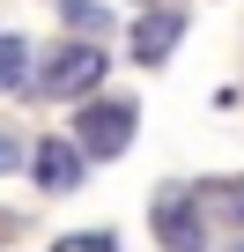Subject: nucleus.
<instances>
[{"label": "nucleus", "mask_w": 244, "mask_h": 252, "mask_svg": "<svg viewBox=\"0 0 244 252\" xmlns=\"http://www.w3.org/2000/svg\"><path fill=\"white\" fill-rule=\"evenodd\" d=\"M134 104H89L81 119H74V141L89 149V156H118V149H126L134 141Z\"/></svg>", "instance_id": "1"}, {"label": "nucleus", "mask_w": 244, "mask_h": 252, "mask_svg": "<svg viewBox=\"0 0 244 252\" xmlns=\"http://www.w3.org/2000/svg\"><path fill=\"white\" fill-rule=\"evenodd\" d=\"M104 82V52L96 45H67V52H52V67H45V96H89Z\"/></svg>", "instance_id": "2"}, {"label": "nucleus", "mask_w": 244, "mask_h": 252, "mask_svg": "<svg viewBox=\"0 0 244 252\" xmlns=\"http://www.w3.org/2000/svg\"><path fill=\"white\" fill-rule=\"evenodd\" d=\"M148 222H156V237H163L170 252H200V245H207V230H200V215H192V208H185L178 193H163V200L148 208Z\"/></svg>", "instance_id": "3"}, {"label": "nucleus", "mask_w": 244, "mask_h": 252, "mask_svg": "<svg viewBox=\"0 0 244 252\" xmlns=\"http://www.w3.org/2000/svg\"><path fill=\"white\" fill-rule=\"evenodd\" d=\"M185 37V15H170V8H156V15H141V30H134V60L141 67H156V60H170V45Z\"/></svg>", "instance_id": "4"}, {"label": "nucleus", "mask_w": 244, "mask_h": 252, "mask_svg": "<svg viewBox=\"0 0 244 252\" xmlns=\"http://www.w3.org/2000/svg\"><path fill=\"white\" fill-rule=\"evenodd\" d=\"M37 186H45V193L81 186V149H74V141H37Z\"/></svg>", "instance_id": "5"}, {"label": "nucleus", "mask_w": 244, "mask_h": 252, "mask_svg": "<svg viewBox=\"0 0 244 252\" xmlns=\"http://www.w3.org/2000/svg\"><path fill=\"white\" fill-rule=\"evenodd\" d=\"M30 89V45L23 37H0V96Z\"/></svg>", "instance_id": "6"}, {"label": "nucleus", "mask_w": 244, "mask_h": 252, "mask_svg": "<svg viewBox=\"0 0 244 252\" xmlns=\"http://www.w3.org/2000/svg\"><path fill=\"white\" fill-rule=\"evenodd\" d=\"M52 252H118V237H104V230H89V237H59Z\"/></svg>", "instance_id": "7"}, {"label": "nucleus", "mask_w": 244, "mask_h": 252, "mask_svg": "<svg viewBox=\"0 0 244 252\" xmlns=\"http://www.w3.org/2000/svg\"><path fill=\"white\" fill-rule=\"evenodd\" d=\"M8 171H23V141H8V134H0V178H8Z\"/></svg>", "instance_id": "8"}, {"label": "nucleus", "mask_w": 244, "mask_h": 252, "mask_svg": "<svg viewBox=\"0 0 244 252\" xmlns=\"http://www.w3.org/2000/svg\"><path fill=\"white\" fill-rule=\"evenodd\" d=\"M237 252H244V245H237Z\"/></svg>", "instance_id": "9"}]
</instances>
